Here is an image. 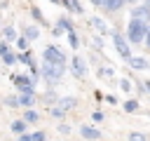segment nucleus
<instances>
[{
    "label": "nucleus",
    "mask_w": 150,
    "mask_h": 141,
    "mask_svg": "<svg viewBox=\"0 0 150 141\" xmlns=\"http://www.w3.org/2000/svg\"><path fill=\"white\" fill-rule=\"evenodd\" d=\"M127 33H129V40H131L134 45H141V42H145L148 24H145V21H138V19H131L129 26H127Z\"/></svg>",
    "instance_id": "nucleus-1"
},
{
    "label": "nucleus",
    "mask_w": 150,
    "mask_h": 141,
    "mask_svg": "<svg viewBox=\"0 0 150 141\" xmlns=\"http://www.w3.org/2000/svg\"><path fill=\"white\" fill-rule=\"evenodd\" d=\"M40 73H42V78H45L47 82H52V85H54V82H59V80L63 78L66 66H63V63H52V61H45Z\"/></svg>",
    "instance_id": "nucleus-2"
},
{
    "label": "nucleus",
    "mask_w": 150,
    "mask_h": 141,
    "mask_svg": "<svg viewBox=\"0 0 150 141\" xmlns=\"http://www.w3.org/2000/svg\"><path fill=\"white\" fill-rule=\"evenodd\" d=\"M42 56H45V61H52V63H63V66H66V56H63V52H61L59 47H54V45L45 47Z\"/></svg>",
    "instance_id": "nucleus-3"
},
{
    "label": "nucleus",
    "mask_w": 150,
    "mask_h": 141,
    "mask_svg": "<svg viewBox=\"0 0 150 141\" xmlns=\"http://www.w3.org/2000/svg\"><path fill=\"white\" fill-rule=\"evenodd\" d=\"M112 42H115V49H117V54H120L122 59H127V61H129V59H131V49H129V42H127V40H124L120 33H115V35H112Z\"/></svg>",
    "instance_id": "nucleus-4"
},
{
    "label": "nucleus",
    "mask_w": 150,
    "mask_h": 141,
    "mask_svg": "<svg viewBox=\"0 0 150 141\" xmlns=\"http://www.w3.org/2000/svg\"><path fill=\"white\" fill-rule=\"evenodd\" d=\"M131 19H138V21H150V5L145 2V5H138V7H134L131 9Z\"/></svg>",
    "instance_id": "nucleus-5"
},
{
    "label": "nucleus",
    "mask_w": 150,
    "mask_h": 141,
    "mask_svg": "<svg viewBox=\"0 0 150 141\" xmlns=\"http://www.w3.org/2000/svg\"><path fill=\"white\" fill-rule=\"evenodd\" d=\"M70 66H73V73H75L77 78H84V75H87V63H84L82 56H73V59H70Z\"/></svg>",
    "instance_id": "nucleus-6"
},
{
    "label": "nucleus",
    "mask_w": 150,
    "mask_h": 141,
    "mask_svg": "<svg viewBox=\"0 0 150 141\" xmlns=\"http://www.w3.org/2000/svg\"><path fill=\"white\" fill-rule=\"evenodd\" d=\"M12 80H14V85H16L21 92H26V89H33V85H35V80H33L30 75H14Z\"/></svg>",
    "instance_id": "nucleus-7"
},
{
    "label": "nucleus",
    "mask_w": 150,
    "mask_h": 141,
    "mask_svg": "<svg viewBox=\"0 0 150 141\" xmlns=\"http://www.w3.org/2000/svg\"><path fill=\"white\" fill-rule=\"evenodd\" d=\"M19 103H21V106H26V108H30V106L35 103V94H33V89L21 92V94H19Z\"/></svg>",
    "instance_id": "nucleus-8"
},
{
    "label": "nucleus",
    "mask_w": 150,
    "mask_h": 141,
    "mask_svg": "<svg viewBox=\"0 0 150 141\" xmlns=\"http://www.w3.org/2000/svg\"><path fill=\"white\" fill-rule=\"evenodd\" d=\"M82 136L84 139H89V141H96V139H101V132L96 129V127H89V125H82Z\"/></svg>",
    "instance_id": "nucleus-9"
},
{
    "label": "nucleus",
    "mask_w": 150,
    "mask_h": 141,
    "mask_svg": "<svg viewBox=\"0 0 150 141\" xmlns=\"http://www.w3.org/2000/svg\"><path fill=\"white\" fill-rule=\"evenodd\" d=\"M129 63H131V68H136V70H145V68H150V63H148L145 56H131Z\"/></svg>",
    "instance_id": "nucleus-10"
},
{
    "label": "nucleus",
    "mask_w": 150,
    "mask_h": 141,
    "mask_svg": "<svg viewBox=\"0 0 150 141\" xmlns=\"http://www.w3.org/2000/svg\"><path fill=\"white\" fill-rule=\"evenodd\" d=\"M59 106H61L63 110H70V108L77 106V99H75V96H63V99H59Z\"/></svg>",
    "instance_id": "nucleus-11"
},
{
    "label": "nucleus",
    "mask_w": 150,
    "mask_h": 141,
    "mask_svg": "<svg viewBox=\"0 0 150 141\" xmlns=\"http://www.w3.org/2000/svg\"><path fill=\"white\" fill-rule=\"evenodd\" d=\"M124 2H127V0H103V7H105L108 12H117Z\"/></svg>",
    "instance_id": "nucleus-12"
},
{
    "label": "nucleus",
    "mask_w": 150,
    "mask_h": 141,
    "mask_svg": "<svg viewBox=\"0 0 150 141\" xmlns=\"http://www.w3.org/2000/svg\"><path fill=\"white\" fill-rule=\"evenodd\" d=\"M26 120H14L12 122V132H16V134H26Z\"/></svg>",
    "instance_id": "nucleus-13"
},
{
    "label": "nucleus",
    "mask_w": 150,
    "mask_h": 141,
    "mask_svg": "<svg viewBox=\"0 0 150 141\" xmlns=\"http://www.w3.org/2000/svg\"><path fill=\"white\" fill-rule=\"evenodd\" d=\"M38 35H40V31H38L35 26H26V31H23V38H26V40H35Z\"/></svg>",
    "instance_id": "nucleus-14"
},
{
    "label": "nucleus",
    "mask_w": 150,
    "mask_h": 141,
    "mask_svg": "<svg viewBox=\"0 0 150 141\" xmlns=\"http://www.w3.org/2000/svg\"><path fill=\"white\" fill-rule=\"evenodd\" d=\"M2 35H5V40H7V42H16V31H14L12 26H7V28L2 31Z\"/></svg>",
    "instance_id": "nucleus-15"
},
{
    "label": "nucleus",
    "mask_w": 150,
    "mask_h": 141,
    "mask_svg": "<svg viewBox=\"0 0 150 141\" xmlns=\"http://www.w3.org/2000/svg\"><path fill=\"white\" fill-rule=\"evenodd\" d=\"M2 61H5L7 66H12V63H16V61H19V56H16L14 52H9V49H7V52L2 54Z\"/></svg>",
    "instance_id": "nucleus-16"
},
{
    "label": "nucleus",
    "mask_w": 150,
    "mask_h": 141,
    "mask_svg": "<svg viewBox=\"0 0 150 141\" xmlns=\"http://www.w3.org/2000/svg\"><path fill=\"white\" fill-rule=\"evenodd\" d=\"M23 120H26V122H38V120H40V115H38L33 108H26V113H23Z\"/></svg>",
    "instance_id": "nucleus-17"
},
{
    "label": "nucleus",
    "mask_w": 150,
    "mask_h": 141,
    "mask_svg": "<svg viewBox=\"0 0 150 141\" xmlns=\"http://www.w3.org/2000/svg\"><path fill=\"white\" fill-rule=\"evenodd\" d=\"M59 28L66 31V33H70V31H73V21H70V19H59Z\"/></svg>",
    "instance_id": "nucleus-18"
},
{
    "label": "nucleus",
    "mask_w": 150,
    "mask_h": 141,
    "mask_svg": "<svg viewBox=\"0 0 150 141\" xmlns=\"http://www.w3.org/2000/svg\"><path fill=\"white\" fill-rule=\"evenodd\" d=\"M124 110H127V113H134V110H138V101H136V99H129V101H124Z\"/></svg>",
    "instance_id": "nucleus-19"
},
{
    "label": "nucleus",
    "mask_w": 150,
    "mask_h": 141,
    "mask_svg": "<svg viewBox=\"0 0 150 141\" xmlns=\"http://www.w3.org/2000/svg\"><path fill=\"white\" fill-rule=\"evenodd\" d=\"M91 24H94V26H96V28H98L103 35L108 33V26H105V21H101V19H96V16H94V19H91Z\"/></svg>",
    "instance_id": "nucleus-20"
},
{
    "label": "nucleus",
    "mask_w": 150,
    "mask_h": 141,
    "mask_svg": "<svg viewBox=\"0 0 150 141\" xmlns=\"http://www.w3.org/2000/svg\"><path fill=\"white\" fill-rule=\"evenodd\" d=\"M68 45H70V47H73V49H77V47H80V42H77V35H75V33H73V31H70V33H68Z\"/></svg>",
    "instance_id": "nucleus-21"
},
{
    "label": "nucleus",
    "mask_w": 150,
    "mask_h": 141,
    "mask_svg": "<svg viewBox=\"0 0 150 141\" xmlns=\"http://www.w3.org/2000/svg\"><path fill=\"white\" fill-rule=\"evenodd\" d=\"M129 141H148V139H145L143 132H131V134H129Z\"/></svg>",
    "instance_id": "nucleus-22"
},
{
    "label": "nucleus",
    "mask_w": 150,
    "mask_h": 141,
    "mask_svg": "<svg viewBox=\"0 0 150 141\" xmlns=\"http://www.w3.org/2000/svg\"><path fill=\"white\" fill-rule=\"evenodd\" d=\"M5 103H7L9 108H16V106H21V103H19V96H7V99H5Z\"/></svg>",
    "instance_id": "nucleus-23"
},
{
    "label": "nucleus",
    "mask_w": 150,
    "mask_h": 141,
    "mask_svg": "<svg viewBox=\"0 0 150 141\" xmlns=\"http://www.w3.org/2000/svg\"><path fill=\"white\" fill-rule=\"evenodd\" d=\"M52 115H54V118H63V115H66V110H63L61 106H56V108H52Z\"/></svg>",
    "instance_id": "nucleus-24"
},
{
    "label": "nucleus",
    "mask_w": 150,
    "mask_h": 141,
    "mask_svg": "<svg viewBox=\"0 0 150 141\" xmlns=\"http://www.w3.org/2000/svg\"><path fill=\"white\" fill-rule=\"evenodd\" d=\"M16 47H19V49H26V47H28V40H26V38H16Z\"/></svg>",
    "instance_id": "nucleus-25"
},
{
    "label": "nucleus",
    "mask_w": 150,
    "mask_h": 141,
    "mask_svg": "<svg viewBox=\"0 0 150 141\" xmlns=\"http://www.w3.org/2000/svg\"><path fill=\"white\" fill-rule=\"evenodd\" d=\"M19 61H21V63H26V66H33V61H30V54H21V56H19Z\"/></svg>",
    "instance_id": "nucleus-26"
},
{
    "label": "nucleus",
    "mask_w": 150,
    "mask_h": 141,
    "mask_svg": "<svg viewBox=\"0 0 150 141\" xmlns=\"http://www.w3.org/2000/svg\"><path fill=\"white\" fill-rule=\"evenodd\" d=\"M91 120H94V122H103V113H101V110H96V113L91 115Z\"/></svg>",
    "instance_id": "nucleus-27"
},
{
    "label": "nucleus",
    "mask_w": 150,
    "mask_h": 141,
    "mask_svg": "<svg viewBox=\"0 0 150 141\" xmlns=\"http://www.w3.org/2000/svg\"><path fill=\"white\" fill-rule=\"evenodd\" d=\"M19 141H33V134H28V132L26 134H19Z\"/></svg>",
    "instance_id": "nucleus-28"
},
{
    "label": "nucleus",
    "mask_w": 150,
    "mask_h": 141,
    "mask_svg": "<svg viewBox=\"0 0 150 141\" xmlns=\"http://www.w3.org/2000/svg\"><path fill=\"white\" fill-rule=\"evenodd\" d=\"M33 16H35V19L42 24V14H40V9H38V7H33Z\"/></svg>",
    "instance_id": "nucleus-29"
},
{
    "label": "nucleus",
    "mask_w": 150,
    "mask_h": 141,
    "mask_svg": "<svg viewBox=\"0 0 150 141\" xmlns=\"http://www.w3.org/2000/svg\"><path fill=\"white\" fill-rule=\"evenodd\" d=\"M120 85H122V89H124V92H129V89H131V85H129V80H124V78H122V82H120Z\"/></svg>",
    "instance_id": "nucleus-30"
},
{
    "label": "nucleus",
    "mask_w": 150,
    "mask_h": 141,
    "mask_svg": "<svg viewBox=\"0 0 150 141\" xmlns=\"http://www.w3.org/2000/svg\"><path fill=\"white\" fill-rule=\"evenodd\" d=\"M33 141H45V134H42V132H35V134H33Z\"/></svg>",
    "instance_id": "nucleus-31"
},
{
    "label": "nucleus",
    "mask_w": 150,
    "mask_h": 141,
    "mask_svg": "<svg viewBox=\"0 0 150 141\" xmlns=\"http://www.w3.org/2000/svg\"><path fill=\"white\" fill-rule=\"evenodd\" d=\"M103 75H105V78H110V75H112V70H110V68H101V78H103Z\"/></svg>",
    "instance_id": "nucleus-32"
},
{
    "label": "nucleus",
    "mask_w": 150,
    "mask_h": 141,
    "mask_svg": "<svg viewBox=\"0 0 150 141\" xmlns=\"http://www.w3.org/2000/svg\"><path fill=\"white\" fill-rule=\"evenodd\" d=\"M59 132H61V134H68L70 127H68V125H59Z\"/></svg>",
    "instance_id": "nucleus-33"
},
{
    "label": "nucleus",
    "mask_w": 150,
    "mask_h": 141,
    "mask_svg": "<svg viewBox=\"0 0 150 141\" xmlns=\"http://www.w3.org/2000/svg\"><path fill=\"white\" fill-rule=\"evenodd\" d=\"M89 2H91L94 7H103V0H89Z\"/></svg>",
    "instance_id": "nucleus-34"
},
{
    "label": "nucleus",
    "mask_w": 150,
    "mask_h": 141,
    "mask_svg": "<svg viewBox=\"0 0 150 141\" xmlns=\"http://www.w3.org/2000/svg\"><path fill=\"white\" fill-rule=\"evenodd\" d=\"M145 45L150 47V24H148V35H145Z\"/></svg>",
    "instance_id": "nucleus-35"
},
{
    "label": "nucleus",
    "mask_w": 150,
    "mask_h": 141,
    "mask_svg": "<svg viewBox=\"0 0 150 141\" xmlns=\"http://www.w3.org/2000/svg\"><path fill=\"white\" fill-rule=\"evenodd\" d=\"M145 87H148V92H150V80H148V82H145Z\"/></svg>",
    "instance_id": "nucleus-36"
},
{
    "label": "nucleus",
    "mask_w": 150,
    "mask_h": 141,
    "mask_svg": "<svg viewBox=\"0 0 150 141\" xmlns=\"http://www.w3.org/2000/svg\"><path fill=\"white\" fill-rule=\"evenodd\" d=\"M127 2H138V0H127Z\"/></svg>",
    "instance_id": "nucleus-37"
},
{
    "label": "nucleus",
    "mask_w": 150,
    "mask_h": 141,
    "mask_svg": "<svg viewBox=\"0 0 150 141\" xmlns=\"http://www.w3.org/2000/svg\"><path fill=\"white\" fill-rule=\"evenodd\" d=\"M148 5H150V0H148Z\"/></svg>",
    "instance_id": "nucleus-38"
}]
</instances>
